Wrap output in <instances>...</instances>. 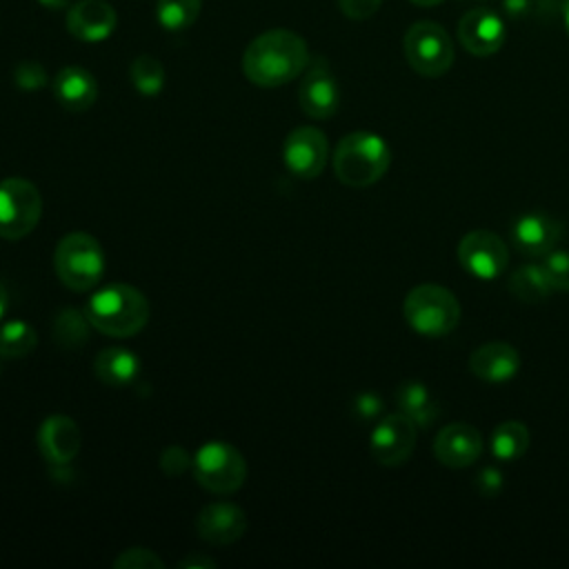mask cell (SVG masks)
Here are the masks:
<instances>
[{"label": "cell", "instance_id": "obj_1", "mask_svg": "<svg viewBox=\"0 0 569 569\" xmlns=\"http://www.w3.org/2000/svg\"><path fill=\"white\" fill-rule=\"evenodd\" d=\"M309 64L302 36L289 29H269L256 36L242 53V71L256 87L273 89L298 78Z\"/></svg>", "mask_w": 569, "mask_h": 569}, {"label": "cell", "instance_id": "obj_2", "mask_svg": "<svg viewBox=\"0 0 569 569\" xmlns=\"http://www.w3.org/2000/svg\"><path fill=\"white\" fill-rule=\"evenodd\" d=\"M149 311L151 309L142 291L124 282H113L98 289L84 307L91 327L111 338L138 333L147 325Z\"/></svg>", "mask_w": 569, "mask_h": 569}, {"label": "cell", "instance_id": "obj_3", "mask_svg": "<svg viewBox=\"0 0 569 569\" xmlns=\"http://www.w3.org/2000/svg\"><path fill=\"white\" fill-rule=\"evenodd\" d=\"M391 164L387 142L371 131L347 133L333 151V171L347 187H369L378 182Z\"/></svg>", "mask_w": 569, "mask_h": 569}, {"label": "cell", "instance_id": "obj_4", "mask_svg": "<svg viewBox=\"0 0 569 569\" xmlns=\"http://www.w3.org/2000/svg\"><path fill=\"white\" fill-rule=\"evenodd\" d=\"M407 325L427 338H442L458 327L460 305L456 296L433 282L413 287L402 305Z\"/></svg>", "mask_w": 569, "mask_h": 569}, {"label": "cell", "instance_id": "obj_5", "mask_svg": "<svg viewBox=\"0 0 569 569\" xmlns=\"http://www.w3.org/2000/svg\"><path fill=\"white\" fill-rule=\"evenodd\" d=\"M53 267L64 287L89 291L100 282L104 271L102 247L87 231H71L58 242Z\"/></svg>", "mask_w": 569, "mask_h": 569}, {"label": "cell", "instance_id": "obj_6", "mask_svg": "<svg viewBox=\"0 0 569 569\" xmlns=\"http://www.w3.org/2000/svg\"><path fill=\"white\" fill-rule=\"evenodd\" d=\"M402 49L409 67L425 78H440L453 64V42L445 27L431 20L413 22L402 38Z\"/></svg>", "mask_w": 569, "mask_h": 569}, {"label": "cell", "instance_id": "obj_7", "mask_svg": "<svg viewBox=\"0 0 569 569\" xmlns=\"http://www.w3.org/2000/svg\"><path fill=\"white\" fill-rule=\"evenodd\" d=\"M193 476L200 487L211 493H233L247 478L244 456L229 442H204L193 460Z\"/></svg>", "mask_w": 569, "mask_h": 569}, {"label": "cell", "instance_id": "obj_8", "mask_svg": "<svg viewBox=\"0 0 569 569\" xmlns=\"http://www.w3.org/2000/svg\"><path fill=\"white\" fill-rule=\"evenodd\" d=\"M42 213V198L27 178H4L0 182V238L20 240L33 231Z\"/></svg>", "mask_w": 569, "mask_h": 569}, {"label": "cell", "instance_id": "obj_9", "mask_svg": "<svg viewBox=\"0 0 569 569\" xmlns=\"http://www.w3.org/2000/svg\"><path fill=\"white\" fill-rule=\"evenodd\" d=\"M458 260L471 276L491 280L498 278L509 264V249L493 231L473 229L458 242Z\"/></svg>", "mask_w": 569, "mask_h": 569}, {"label": "cell", "instance_id": "obj_10", "mask_svg": "<svg viewBox=\"0 0 569 569\" xmlns=\"http://www.w3.org/2000/svg\"><path fill=\"white\" fill-rule=\"evenodd\" d=\"M416 425L402 411L385 416L369 436L371 456L385 467L402 465L416 447Z\"/></svg>", "mask_w": 569, "mask_h": 569}, {"label": "cell", "instance_id": "obj_11", "mask_svg": "<svg viewBox=\"0 0 569 569\" xmlns=\"http://www.w3.org/2000/svg\"><path fill=\"white\" fill-rule=\"evenodd\" d=\"M329 156L327 136L316 127L293 129L282 147V160L296 178L313 180L322 173Z\"/></svg>", "mask_w": 569, "mask_h": 569}, {"label": "cell", "instance_id": "obj_12", "mask_svg": "<svg viewBox=\"0 0 569 569\" xmlns=\"http://www.w3.org/2000/svg\"><path fill=\"white\" fill-rule=\"evenodd\" d=\"M505 20L489 7L469 9L458 20V40L473 56H493L505 42Z\"/></svg>", "mask_w": 569, "mask_h": 569}, {"label": "cell", "instance_id": "obj_13", "mask_svg": "<svg viewBox=\"0 0 569 569\" xmlns=\"http://www.w3.org/2000/svg\"><path fill=\"white\" fill-rule=\"evenodd\" d=\"M298 102L302 111L313 120H327L338 111L340 89L325 60H316L305 71L298 89Z\"/></svg>", "mask_w": 569, "mask_h": 569}, {"label": "cell", "instance_id": "obj_14", "mask_svg": "<svg viewBox=\"0 0 569 569\" xmlns=\"http://www.w3.org/2000/svg\"><path fill=\"white\" fill-rule=\"evenodd\" d=\"M562 238V224L545 211H527L511 224V240L525 256L545 258Z\"/></svg>", "mask_w": 569, "mask_h": 569}, {"label": "cell", "instance_id": "obj_15", "mask_svg": "<svg viewBox=\"0 0 569 569\" xmlns=\"http://www.w3.org/2000/svg\"><path fill=\"white\" fill-rule=\"evenodd\" d=\"M433 453L445 467H469L482 453V436L467 422H451L438 431L433 440Z\"/></svg>", "mask_w": 569, "mask_h": 569}, {"label": "cell", "instance_id": "obj_16", "mask_svg": "<svg viewBox=\"0 0 569 569\" xmlns=\"http://www.w3.org/2000/svg\"><path fill=\"white\" fill-rule=\"evenodd\" d=\"M118 24L116 9L104 0H80L67 11V29L82 42L107 40Z\"/></svg>", "mask_w": 569, "mask_h": 569}, {"label": "cell", "instance_id": "obj_17", "mask_svg": "<svg viewBox=\"0 0 569 569\" xmlns=\"http://www.w3.org/2000/svg\"><path fill=\"white\" fill-rule=\"evenodd\" d=\"M80 429L69 416H49L38 429V447L47 462L69 465L80 451Z\"/></svg>", "mask_w": 569, "mask_h": 569}, {"label": "cell", "instance_id": "obj_18", "mask_svg": "<svg viewBox=\"0 0 569 569\" xmlns=\"http://www.w3.org/2000/svg\"><path fill=\"white\" fill-rule=\"evenodd\" d=\"M196 529L200 538L211 545H231L242 538L247 529L244 511L233 502H211L200 509L196 518Z\"/></svg>", "mask_w": 569, "mask_h": 569}, {"label": "cell", "instance_id": "obj_19", "mask_svg": "<svg viewBox=\"0 0 569 569\" xmlns=\"http://www.w3.org/2000/svg\"><path fill=\"white\" fill-rule=\"evenodd\" d=\"M469 369L485 382H505L518 373L520 356L507 342H487L469 356Z\"/></svg>", "mask_w": 569, "mask_h": 569}, {"label": "cell", "instance_id": "obj_20", "mask_svg": "<svg viewBox=\"0 0 569 569\" xmlns=\"http://www.w3.org/2000/svg\"><path fill=\"white\" fill-rule=\"evenodd\" d=\"M53 96L67 111H87L98 98V82L87 69L69 64L56 73Z\"/></svg>", "mask_w": 569, "mask_h": 569}, {"label": "cell", "instance_id": "obj_21", "mask_svg": "<svg viewBox=\"0 0 569 569\" xmlns=\"http://www.w3.org/2000/svg\"><path fill=\"white\" fill-rule=\"evenodd\" d=\"M93 369H96V376L104 385L124 387L138 376L140 362H138V356L133 351L122 349V347H109V349H102L98 353V358L93 362Z\"/></svg>", "mask_w": 569, "mask_h": 569}, {"label": "cell", "instance_id": "obj_22", "mask_svg": "<svg viewBox=\"0 0 569 569\" xmlns=\"http://www.w3.org/2000/svg\"><path fill=\"white\" fill-rule=\"evenodd\" d=\"M396 402L398 409L407 418H411L416 427H427L438 418V402L433 400L431 391L418 380L402 382L396 391Z\"/></svg>", "mask_w": 569, "mask_h": 569}, {"label": "cell", "instance_id": "obj_23", "mask_svg": "<svg viewBox=\"0 0 569 569\" xmlns=\"http://www.w3.org/2000/svg\"><path fill=\"white\" fill-rule=\"evenodd\" d=\"M509 289L522 302H540L553 291L542 264L518 267L509 278Z\"/></svg>", "mask_w": 569, "mask_h": 569}, {"label": "cell", "instance_id": "obj_24", "mask_svg": "<svg viewBox=\"0 0 569 569\" xmlns=\"http://www.w3.org/2000/svg\"><path fill=\"white\" fill-rule=\"evenodd\" d=\"M529 449V429L520 420H507L491 433V453L502 460H518Z\"/></svg>", "mask_w": 569, "mask_h": 569}, {"label": "cell", "instance_id": "obj_25", "mask_svg": "<svg viewBox=\"0 0 569 569\" xmlns=\"http://www.w3.org/2000/svg\"><path fill=\"white\" fill-rule=\"evenodd\" d=\"M38 345V336L31 325L22 320H7L0 327V358H24Z\"/></svg>", "mask_w": 569, "mask_h": 569}, {"label": "cell", "instance_id": "obj_26", "mask_svg": "<svg viewBox=\"0 0 569 569\" xmlns=\"http://www.w3.org/2000/svg\"><path fill=\"white\" fill-rule=\"evenodd\" d=\"M202 0H158L156 18L167 31H184L200 16Z\"/></svg>", "mask_w": 569, "mask_h": 569}, {"label": "cell", "instance_id": "obj_27", "mask_svg": "<svg viewBox=\"0 0 569 569\" xmlns=\"http://www.w3.org/2000/svg\"><path fill=\"white\" fill-rule=\"evenodd\" d=\"M89 318L76 309H62L53 320V338L62 347H80L89 338Z\"/></svg>", "mask_w": 569, "mask_h": 569}, {"label": "cell", "instance_id": "obj_28", "mask_svg": "<svg viewBox=\"0 0 569 569\" xmlns=\"http://www.w3.org/2000/svg\"><path fill=\"white\" fill-rule=\"evenodd\" d=\"M129 76H131L133 87L142 96H158L162 84H164V67H162V62L158 58H153V56H147V53L138 56L131 62Z\"/></svg>", "mask_w": 569, "mask_h": 569}, {"label": "cell", "instance_id": "obj_29", "mask_svg": "<svg viewBox=\"0 0 569 569\" xmlns=\"http://www.w3.org/2000/svg\"><path fill=\"white\" fill-rule=\"evenodd\" d=\"M542 267L549 276L553 291H569V253L553 249L545 256Z\"/></svg>", "mask_w": 569, "mask_h": 569}, {"label": "cell", "instance_id": "obj_30", "mask_svg": "<svg viewBox=\"0 0 569 569\" xmlns=\"http://www.w3.org/2000/svg\"><path fill=\"white\" fill-rule=\"evenodd\" d=\"M113 567H120V569H162L164 562L151 549L131 547V549H124L113 560Z\"/></svg>", "mask_w": 569, "mask_h": 569}, {"label": "cell", "instance_id": "obj_31", "mask_svg": "<svg viewBox=\"0 0 569 569\" xmlns=\"http://www.w3.org/2000/svg\"><path fill=\"white\" fill-rule=\"evenodd\" d=\"M13 80L24 91H36L47 84V71L36 60H24L13 69Z\"/></svg>", "mask_w": 569, "mask_h": 569}, {"label": "cell", "instance_id": "obj_32", "mask_svg": "<svg viewBox=\"0 0 569 569\" xmlns=\"http://www.w3.org/2000/svg\"><path fill=\"white\" fill-rule=\"evenodd\" d=\"M382 0H338L340 11L351 20H367L380 9Z\"/></svg>", "mask_w": 569, "mask_h": 569}, {"label": "cell", "instance_id": "obj_33", "mask_svg": "<svg viewBox=\"0 0 569 569\" xmlns=\"http://www.w3.org/2000/svg\"><path fill=\"white\" fill-rule=\"evenodd\" d=\"M160 465H162L164 473H169V476H180L191 462H189V453H187L182 447L173 445V447L164 449V453H162V458H160Z\"/></svg>", "mask_w": 569, "mask_h": 569}, {"label": "cell", "instance_id": "obj_34", "mask_svg": "<svg viewBox=\"0 0 569 569\" xmlns=\"http://www.w3.org/2000/svg\"><path fill=\"white\" fill-rule=\"evenodd\" d=\"M353 411L356 416H360L362 420H369V418H376L380 411H382V398L373 391H362L356 396L353 400Z\"/></svg>", "mask_w": 569, "mask_h": 569}, {"label": "cell", "instance_id": "obj_35", "mask_svg": "<svg viewBox=\"0 0 569 569\" xmlns=\"http://www.w3.org/2000/svg\"><path fill=\"white\" fill-rule=\"evenodd\" d=\"M478 491L487 498H493L502 491V473L496 467H485L478 473Z\"/></svg>", "mask_w": 569, "mask_h": 569}, {"label": "cell", "instance_id": "obj_36", "mask_svg": "<svg viewBox=\"0 0 569 569\" xmlns=\"http://www.w3.org/2000/svg\"><path fill=\"white\" fill-rule=\"evenodd\" d=\"M180 567H187V569L200 567V569H204V567H216V560H211V558H207V556H196V553H193V556L180 560Z\"/></svg>", "mask_w": 569, "mask_h": 569}, {"label": "cell", "instance_id": "obj_37", "mask_svg": "<svg viewBox=\"0 0 569 569\" xmlns=\"http://www.w3.org/2000/svg\"><path fill=\"white\" fill-rule=\"evenodd\" d=\"M38 2L51 11H60V9H67L71 0H38Z\"/></svg>", "mask_w": 569, "mask_h": 569}, {"label": "cell", "instance_id": "obj_38", "mask_svg": "<svg viewBox=\"0 0 569 569\" xmlns=\"http://www.w3.org/2000/svg\"><path fill=\"white\" fill-rule=\"evenodd\" d=\"M7 307H9V296H7L4 287L0 284V318L7 313Z\"/></svg>", "mask_w": 569, "mask_h": 569}, {"label": "cell", "instance_id": "obj_39", "mask_svg": "<svg viewBox=\"0 0 569 569\" xmlns=\"http://www.w3.org/2000/svg\"><path fill=\"white\" fill-rule=\"evenodd\" d=\"M409 2H413V4H418V7H436V4H440V2H445V0H409Z\"/></svg>", "mask_w": 569, "mask_h": 569}, {"label": "cell", "instance_id": "obj_40", "mask_svg": "<svg viewBox=\"0 0 569 569\" xmlns=\"http://www.w3.org/2000/svg\"><path fill=\"white\" fill-rule=\"evenodd\" d=\"M565 29H567V33H569V0H567V4H565Z\"/></svg>", "mask_w": 569, "mask_h": 569}]
</instances>
